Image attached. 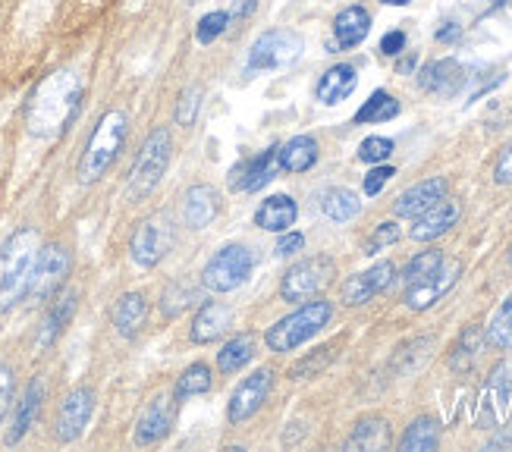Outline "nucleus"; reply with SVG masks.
Returning a JSON list of instances; mask_svg holds the SVG:
<instances>
[{
    "label": "nucleus",
    "mask_w": 512,
    "mask_h": 452,
    "mask_svg": "<svg viewBox=\"0 0 512 452\" xmlns=\"http://www.w3.org/2000/svg\"><path fill=\"white\" fill-rule=\"evenodd\" d=\"M355 88H359V73H355L352 63H337L330 66V70L318 79L315 85V98L324 104V107H337L343 104Z\"/></svg>",
    "instance_id": "obj_23"
},
{
    "label": "nucleus",
    "mask_w": 512,
    "mask_h": 452,
    "mask_svg": "<svg viewBox=\"0 0 512 452\" xmlns=\"http://www.w3.org/2000/svg\"><path fill=\"white\" fill-rule=\"evenodd\" d=\"M227 29H230V13H224V10L205 13L202 19H198V26H195V41L198 44H214Z\"/></svg>",
    "instance_id": "obj_43"
},
{
    "label": "nucleus",
    "mask_w": 512,
    "mask_h": 452,
    "mask_svg": "<svg viewBox=\"0 0 512 452\" xmlns=\"http://www.w3.org/2000/svg\"><path fill=\"white\" fill-rule=\"evenodd\" d=\"M255 270V255L249 245H224L220 252L205 264L202 270V283L211 289V292H233L239 289L252 277Z\"/></svg>",
    "instance_id": "obj_9"
},
{
    "label": "nucleus",
    "mask_w": 512,
    "mask_h": 452,
    "mask_svg": "<svg viewBox=\"0 0 512 452\" xmlns=\"http://www.w3.org/2000/svg\"><path fill=\"white\" fill-rule=\"evenodd\" d=\"M447 192H450L447 179H443V176H428V179H421V183H415L412 189H406L403 195L396 198L393 214L415 220L418 214H425L428 208L437 205V201L447 198Z\"/></svg>",
    "instance_id": "obj_20"
},
{
    "label": "nucleus",
    "mask_w": 512,
    "mask_h": 452,
    "mask_svg": "<svg viewBox=\"0 0 512 452\" xmlns=\"http://www.w3.org/2000/svg\"><path fill=\"white\" fill-rule=\"evenodd\" d=\"M73 270V255L63 242H41V252L35 258L32 270V283H29V302L35 305H48L57 292H63L66 277Z\"/></svg>",
    "instance_id": "obj_6"
},
{
    "label": "nucleus",
    "mask_w": 512,
    "mask_h": 452,
    "mask_svg": "<svg viewBox=\"0 0 512 452\" xmlns=\"http://www.w3.org/2000/svg\"><path fill=\"white\" fill-rule=\"evenodd\" d=\"M173 245H176V223L167 211H158V214H148L136 226V233L129 239V258L142 270H151L170 255Z\"/></svg>",
    "instance_id": "obj_8"
},
{
    "label": "nucleus",
    "mask_w": 512,
    "mask_h": 452,
    "mask_svg": "<svg viewBox=\"0 0 512 452\" xmlns=\"http://www.w3.org/2000/svg\"><path fill=\"white\" fill-rule=\"evenodd\" d=\"M38 252L41 236L35 226H16L0 245V314H10L19 302H26Z\"/></svg>",
    "instance_id": "obj_2"
},
{
    "label": "nucleus",
    "mask_w": 512,
    "mask_h": 452,
    "mask_svg": "<svg viewBox=\"0 0 512 452\" xmlns=\"http://www.w3.org/2000/svg\"><path fill=\"white\" fill-rule=\"evenodd\" d=\"M459 217H462L459 201L443 198V201H437L434 208H428L425 214H418V217H415L409 236H412L415 242H434V239H440L443 233H450L453 226L459 223Z\"/></svg>",
    "instance_id": "obj_21"
},
{
    "label": "nucleus",
    "mask_w": 512,
    "mask_h": 452,
    "mask_svg": "<svg viewBox=\"0 0 512 452\" xmlns=\"http://www.w3.org/2000/svg\"><path fill=\"white\" fill-rule=\"evenodd\" d=\"M170 151H173V139L164 126L151 129L148 139L142 142L136 161L129 167V176H126V189H129V198L132 201H142L148 198L154 189L161 186V179L170 167Z\"/></svg>",
    "instance_id": "obj_5"
},
{
    "label": "nucleus",
    "mask_w": 512,
    "mask_h": 452,
    "mask_svg": "<svg viewBox=\"0 0 512 452\" xmlns=\"http://www.w3.org/2000/svg\"><path fill=\"white\" fill-rule=\"evenodd\" d=\"M274 170H277V145L258 151L252 161L242 164V179L233 183V192H258L274 179Z\"/></svg>",
    "instance_id": "obj_31"
},
{
    "label": "nucleus",
    "mask_w": 512,
    "mask_h": 452,
    "mask_svg": "<svg viewBox=\"0 0 512 452\" xmlns=\"http://www.w3.org/2000/svg\"><path fill=\"white\" fill-rule=\"evenodd\" d=\"M202 98H205L202 85H186L183 92H180V98H176V113H173L176 123L192 129L195 120H198V110H202Z\"/></svg>",
    "instance_id": "obj_40"
},
{
    "label": "nucleus",
    "mask_w": 512,
    "mask_h": 452,
    "mask_svg": "<svg viewBox=\"0 0 512 452\" xmlns=\"http://www.w3.org/2000/svg\"><path fill=\"white\" fill-rule=\"evenodd\" d=\"M459 38V29L453 26V29H440L437 32V41H456Z\"/></svg>",
    "instance_id": "obj_53"
},
{
    "label": "nucleus",
    "mask_w": 512,
    "mask_h": 452,
    "mask_svg": "<svg viewBox=\"0 0 512 452\" xmlns=\"http://www.w3.org/2000/svg\"><path fill=\"white\" fill-rule=\"evenodd\" d=\"M126 132H129V120L123 110H107L98 120V126L92 129V135H88V142H85L79 167H76V176L82 186H95L98 179L114 167L117 154L126 145Z\"/></svg>",
    "instance_id": "obj_3"
},
{
    "label": "nucleus",
    "mask_w": 512,
    "mask_h": 452,
    "mask_svg": "<svg viewBox=\"0 0 512 452\" xmlns=\"http://www.w3.org/2000/svg\"><path fill=\"white\" fill-rule=\"evenodd\" d=\"M337 277V264L327 255H315L305 258L299 264H293L280 280V299L283 302H305L311 296H318L321 289H327Z\"/></svg>",
    "instance_id": "obj_10"
},
{
    "label": "nucleus",
    "mask_w": 512,
    "mask_h": 452,
    "mask_svg": "<svg viewBox=\"0 0 512 452\" xmlns=\"http://www.w3.org/2000/svg\"><path fill=\"white\" fill-rule=\"evenodd\" d=\"M230 324H233L230 305H224V302H205L202 308L195 311V321H192L189 336H192L195 346H211V343H217V339L230 330Z\"/></svg>",
    "instance_id": "obj_22"
},
{
    "label": "nucleus",
    "mask_w": 512,
    "mask_h": 452,
    "mask_svg": "<svg viewBox=\"0 0 512 452\" xmlns=\"http://www.w3.org/2000/svg\"><path fill=\"white\" fill-rule=\"evenodd\" d=\"M330 318H333V305L327 299L311 296V299H305V305H299L293 314H286V318H280L271 330H267L264 343L271 352H296L311 336H318Z\"/></svg>",
    "instance_id": "obj_4"
},
{
    "label": "nucleus",
    "mask_w": 512,
    "mask_h": 452,
    "mask_svg": "<svg viewBox=\"0 0 512 452\" xmlns=\"http://www.w3.org/2000/svg\"><path fill=\"white\" fill-rule=\"evenodd\" d=\"M399 110H403V104H399L390 92H384V88H377V92L355 110V117L352 123H359V126H374V123H390L399 117Z\"/></svg>",
    "instance_id": "obj_34"
},
{
    "label": "nucleus",
    "mask_w": 512,
    "mask_h": 452,
    "mask_svg": "<svg viewBox=\"0 0 512 452\" xmlns=\"http://www.w3.org/2000/svg\"><path fill=\"white\" fill-rule=\"evenodd\" d=\"M255 10H258V0H233L230 19H249Z\"/></svg>",
    "instance_id": "obj_51"
},
{
    "label": "nucleus",
    "mask_w": 512,
    "mask_h": 452,
    "mask_svg": "<svg viewBox=\"0 0 512 452\" xmlns=\"http://www.w3.org/2000/svg\"><path fill=\"white\" fill-rule=\"evenodd\" d=\"M434 349H437L434 336H412V339H406V343L396 346V352L390 358V371L396 377H412L428 365Z\"/></svg>",
    "instance_id": "obj_26"
},
{
    "label": "nucleus",
    "mask_w": 512,
    "mask_h": 452,
    "mask_svg": "<svg viewBox=\"0 0 512 452\" xmlns=\"http://www.w3.org/2000/svg\"><path fill=\"white\" fill-rule=\"evenodd\" d=\"M176 399L173 393H161L148 402V409L139 415L136 421V434H132V443L136 446H154L161 443L170 431H173V421H176Z\"/></svg>",
    "instance_id": "obj_15"
},
{
    "label": "nucleus",
    "mask_w": 512,
    "mask_h": 452,
    "mask_svg": "<svg viewBox=\"0 0 512 452\" xmlns=\"http://www.w3.org/2000/svg\"><path fill=\"white\" fill-rule=\"evenodd\" d=\"M399 226L393 223V220H387V223H377V230L365 239V255H377V252H384V248H390V245H396L399 242Z\"/></svg>",
    "instance_id": "obj_45"
},
{
    "label": "nucleus",
    "mask_w": 512,
    "mask_h": 452,
    "mask_svg": "<svg viewBox=\"0 0 512 452\" xmlns=\"http://www.w3.org/2000/svg\"><path fill=\"white\" fill-rule=\"evenodd\" d=\"M443 258H447V255L437 252V248H428V252H418V255L403 267V286H412V283H418V280H425Z\"/></svg>",
    "instance_id": "obj_42"
},
{
    "label": "nucleus",
    "mask_w": 512,
    "mask_h": 452,
    "mask_svg": "<svg viewBox=\"0 0 512 452\" xmlns=\"http://www.w3.org/2000/svg\"><path fill=\"white\" fill-rule=\"evenodd\" d=\"M484 343L494 349H506L512 355V296L500 305L491 327L484 330Z\"/></svg>",
    "instance_id": "obj_38"
},
{
    "label": "nucleus",
    "mask_w": 512,
    "mask_h": 452,
    "mask_svg": "<svg viewBox=\"0 0 512 452\" xmlns=\"http://www.w3.org/2000/svg\"><path fill=\"white\" fill-rule=\"evenodd\" d=\"M506 261H509V267H512V245H509V252H506Z\"/></svg>",
    "instance_id": "obj_55"
},
{
    "label": "nucleus",
    "mask_w": 512,
    "mask_h": 452,
    "mask_svg": "<svg viewBox=\"0 0 512 452\" xmlns=\"http://www.w3.org/2000/svg\"><path fill=\"white\" fill-rule=\"evenodd\" d=\"M148 324V299L145 292H123L114 308V327L123 339H136Z\"/></svg>",
    "instance_id": "obj_29"
},
{
    "label": "nucleus",
    "mask_w": 512,
    "mask_h": 452,
    "mask_svg": "<svg viewBox=\"0 0 512 452\" xmlns=\"http://www.w3.org/2000/svg\"><path fill=\"white\" fill-rule=\"evenodd\" d=\"M13 393H16V380H13V368L0 361V421H4L13 409Z\"/></svg>",
    "instance_id": "obj_46"
},
{
    "label": "nucleus",
    "mask_w": 512,
    "mask_h": 452,
    "mask_svg": "<svg viewBox=\"0 0 512 452\" xmlns=\"http://www.w3.org/2000/svg\"><path fill=\"white\" fill-rule=\"evenodd\" d=\"M393 139H387V135H368V139L359 145V161L362 164H384L387 157L393 154Z\"/></svg>",
    "instance_id": "obj_44"
},
{
    "label": "nucleus",
    "mask_w": 512,
    "mask_h": 452,
    "mask_svg": "<svg viewBox=\"0 0 512 452\" xmlns=\"http://www.w3.org/2000/svg\"><path fill=\"white\" fill-rule=\"evenodd\" d=\"M437 446H440V424L431 415L415 418L406 427L403 440H399V449H403V452H434Z\"/></svg>",
    "instance_id": "obj_35"
},
{
    "label": "nucleus",
    "mask_w": 512,
    "mask_h": 452,
    "mask_svg": "<svg viewBox=\"0 0 512 452\" xmlns=\"http://www.w3.org/2000/svg\"><path fill=\"white\" fill-rule=\"evenodd\" d=\"M406 51V32L403 29H393L381 38V54L384 57H399Z\"/></svg>",
    "instance_id": "obj_49"
},
{
    "label": "nucleus",
    "mask_w": 512,
    "mask_h": 452,
    "mask_svg": "<svg viewBox=\"0 0 512 452\" xmlns=\"http://www.w3.org/2000/svg\"><path fill=\"white\" fill-rule=\"evenodd\" d=\"M371 32V13L359 4H352L346 10H340L333 16V35H330V44L327 48L337 54V51H352L359 48V44L368 38Z\"/></svg>",
    "instance_id": "obj_19"
},
{
    "label": "nucleus",
    "mask_w": 512,
    "mask_h": 452,
    "mask_svg": "<svg viewBox=\"0 0 512 452\" xmlns=\"http://www.w3.org/2000/svg\"><path fill=\"white\" fill-rule=\"evenodd\" d=\"M305 248V236L302 233H293V230H286L280 233V242H277V255L280 258H289V255H296Z\"/></svg>",
    "instance_id": "obj_50"
},
{
    "label": "nucleus",
    "mask_w": 512,
    "mask_h": 452,
    "mask_svg": "<svg viewBox=\"0 0 512 452\" xmlns=\"http://www.w3.org/2000/svg\"><path fill=\"white\" fill-rule=\"evenodd\" d=\"M192 302H195V289L192 286L170 283L164 289V296H161V311H164V318H180L186 308H192Z\"/></svg>",
    "instance_id": "obj_41"
},
{
    "label": "nucleus",
    "mask_w": 512,
    "mask_h": 452,
    "mask_svg": "<svg viewBox=\"0 0 512 452\" xmlns=\"http://www.w3.org/2000/svg\"><path fill=\"white\" fill-rule=\"evenodd\" d=\"M305 51V38L293 29H271L252 41L246 70L249 73H277L293 66Z\"/></svg>",
    "instance_id": "obj_7"
},
{
    "label": "nucleus",
    "mask_w": 512,
    "mask_h": 452,
    "mask_svg": "<svg viewBox=\"0 0 512 452\" xmlns=\"http://www.w3.org/2000/svg\"><path fill=\"white\" fill-rule=\"evenodd\" d=\"M85 101V82L73 70L44 76L26 101V129L32 139L51 142L70 129Z\"/></svg>",
    "instance_id": "obj_1"
},
{
    "label": "nucleus",
    "mask_w": 512,
    "mask_h": 452,
    "mask_svg": "<svg viewBox=\"0 0 512 452\" xmlns=\"http://www.w3.org/2000/svg\"><path fill=\"white\" fill-rule=\"evenodd\" d=\"M459 277H462V261L459 258H443L425 280L406 286V296H403L406 308L409 311H428V308H434L459 283Z\"/></svg>",
    "instance_id": "obj_12"
},
{
    "label": "nucleus",
    "mask_w": 512,
    "mask_h": 452,
    "mask_svg": "<svg viewBox=\"0 0 512 452\" xmlns=\"http://www.w3.org/2000/svg\"><path fill=\"white\" fill-rule=\"evenodd\" d=\"M211 383H214L211 368L205 365V361H195V365H189L180 377H176V390H173V396H176V399L202 396V393L211 390Z\"/></svg>",
    "instance_id": "obj_37"
},
{
    "label": "nucleus",
    "mask_w": 512,
    "mask_h": 452,
    "mask_svg": "<svg viewBox=\"0 0 512 452\" xmlns=\"http://www.w3.org/2000/svg\"><path fill=\"white\" fill-rule=\"evenodd\" d=\"M255 358V339L252 333H239L233 336L230 343L217 352V368L224 371V374H236L249 365V361Z\"/></svg>",
    "instance_id": "obj_36"
},
{
    "label": "nucleus",
    "mask_w": 512,
    "mask_h": 452,
    "mask_svg": "<svg viewBox=\"0 0 512 452\" xmlns=\"http://www.w3.org/2000/svg\"><path fill=\"white\" fill-rule=\"evenodd\" d=\"M79 308V292L76 289H63L48 302V311H44L41 327H38V349H54L57 339L70 327L73 314Z\"/></svg>",
    "instance_id": "obj_18"
},
{
    "label": "nucleus",
    "mask_w": 512,
    "mask_h": 452,
    "mask_svg": "<svg viewBox=\"0 0 512 452\" xmlns=\"http://www.w3.org/2000/svg\"><path fill=\"white\" fill-rule=\"evenodd\" d=\"M271 390H274V371L271 368H258L255 374H249L236 387V393L230 396L227 421L242 424V421L255 418L264 409V402H267V396H271Z\"/></svg>",
    "instance_id": "obj_14"
},
{
    "label": "nucleus",
    "mask_w": 512,
    "mask_h": 452,
    "mask_svg": "<svg viewBox=\"0 0 512 452\" xmlns=\"http://www.w3.org/2000/svg\"><path fill=\"white\" fill-rule=\"evenodd\" d=\"M220 214V195L211 186H192L183 195V220L192 230H205Z\"/></svg>",
    "instance_id": "obj_28"
},
{
    "label": "nucleus",
    "mask_w": 512,
    "mask_h": 452,
    "mask_svg": "<svg viewBox=\"0 0 512 452\" xmlns=\"http://www.w3.org/2000/svg\"><path fill=\"white\" fill-rule=\"evenodd\" d=\"M299 217V205L289 195H271L267 201H261L255 211V226L267 233H286L296 226Z\"/></svg>",
    "instance_id": "obj_27"
},
{
    "label": "nucleus",
    "mask_w": 512,
    "mask_h": 452,
    "mask_svg": "<svg viewBox=\"0 0 512 452\" xmlns=\"http://www.w3.org/2000/svg\"><path fill=\"white\" fill-rule=\"evenodd\" d=\"M393 277H396V264L377 261L374 267L362 270V274H355L343 283V305H349V308L368 305L371 299H377L393 283Z\"/></svg>",
    "instance_id": "obj_17"
},
{
    "label": "nucleus",
    "mask_w": 512,
    "mask_h": 452,
    "mask_svg": "<svg viewBox=\"0 0 512 452\" xmlns=\"http://www.w3.org/2000/svg\"><path fill=\"white\" fill-rule=\"evenodd\" d=\"M487 449H512V424L506 427V431H500L491 443H487Z\"/></svg>",
    "instance_id": "obj_52"
},
{
    "label": "nucleus",
    "mask_w": 512,
    "mask_h": 452,
    "mask_svg": "<svg viewBox=\"0 0 512 452\" xmlns=\"http://www.w3.org/2000/svg\"><path fill=\"white\" fill-rule=\"evenodd\" d=\"M393 446V434H390V421L381 415H368L359 424L352 427V434L346 437L343 449L349 452H384Z\"/></svg>",
    "instance_id": "obj_24"
},
{
    "label": "nucleus",
    "mask_w": 512,
    "mask_h": 452,
    "mask_svg": "<svg viewBox=\"0 0 512 452\" xmlns=\"http://www.w3.org/2000/svg\"><path fill=\"white\" fill-rule=\"evenodd\" d=\"M95 415V390L92 387H76L66 393V399L57 409V421H54V440L57 443H76L88 421Z\"/></svg>",
    "instance_id": "obj_13"
},
{
    "label": "nucleus",
    "mask_w": 512,
    "mask_h": 452,
    "mask_svg": "<svg viewBox=\"0 0 512 452\" xmlns=\"http://www.w3.org/2000/svg\"><path fill=\"white\" fill-rule=\"evenodd\" d=\"M321 211L333 220V223H349L362 214V201L352 189H343V186H333V189H324L321 198H318Z\"/></svg>",
    "instance_id": "obj_33"
},
{
    "label": "nucleus",
    "mask_w": 512,
    "mask_h": 452,
    "mask_svg": "<svg viewBox=\"0 0 512 452\" xmlns=\"http://www.w3.org/2000/svg\"><path fill=\"white\" fill-rule=\"evenodd\" d=\"M318 142L311 135H293L289 142L277 145V167L283 173H305L318 164Z\"/></svg>",
    "instance_id": "obj_30"
},
{
    "label": "nucleus",
    "mask_w": 512,
    "mask_h": 452,
    "mask_svg": "<svg viewBox=\"0 0 512 452\" xmlns=\"http://www.w3.org/2000/svg\"><path fill=\"white\" fill-rule=\"evenodd\" d=\"M381 4H387V7H406V4H412V0H381Z\"/></svg>",
    "instance_id": "obj_54"
},
{
    "label": "nucleus",
    "mask_w": 512,
    "mask_h": 452,
    "mask_svg": "<svg viewBox=\"0 0 512 452\" xmlns=\"http://www.w3.org/2000/svg\"><path fill=\"white\" fill-rule=\"evenodd\" d=\"M465 82H469V73H465V66L453 57L431 60L428 66H421V73H418V88L434 98H456Z\"/></svg>",
    "instance_id": "obj_16"
},
{
    "label": "nucleus",
    "mask_w": 512,
    "mask_h": 452,
    "mask_svg": "<svg viewBox=\"0 0 512 452\" xmlns=\"http://www.w3.org/2000/svg\"><path fill=\"white\" fill-rule=\"evenodd\" d=\"M494 183L497 186H512V142L497 157V164H494Z\"/></svg>",
    "instance_id": "obj_48"
},
{
    "label": "nucleus",
    "mask_w": 512,
    "mask_h": 452,
    "mask_svg": "<svg viewBox=\"0 0 512 452\" xmlns=\"http://www.w3.org/2000/svg\"><path fill=\"white\" fill-rule=\"evenodd\" d=\"M41 402H44V383H41V377H32V380H29V387L22 390V396H19V402H16L13 427L7 431V437H4L7 446L22 443V437H26V434L32 431V424H35V418H38V412H41Z\"/></svg>",
    "instance_id": "obj_25"
},
{
    "label": "nucleus",
    "mask_w": 512,
    "mask_h": 452,
    "mask_svg": "<svg viewBox=\"0 0 512 452\" xmlns=\"http://www.w3.org/2000/svg\"><path fill=\"white\" fill-rule=\"evenodd\" d=\"M393 176H396V170H393V167H387V164H374V167L368 170V176H365V195H368V198L381 195V192H384V186L390 183Z\"/></svg>",
    "instance_id": "obj_47"
},
{
    "label": "nucleus",
    "mask_w": 512,
    "mask_h": 452,
    "mask_svg": "<svg viewBox=\"0 0 512 452\" xmlns=\"http://www.w3.org/2000/svg\"><path fill=\"white\" fill-rule=\"evenodd\" d=\"M333 358H337V346H321V349H315L311 355H305L302 361H296V365L289 368V380H311V377H318Z\"/></svg>",
    "instance_id": "obj_39"
},
{
    "label": "nucleus",
    "mask_w": 512,
    "mask_h": 452,
    "mask_svg": "<svg viewBox=\"0 0 512 452\" xmlns=\"http://www.w3.org/2000/svg\"><path fill=\"white\" fill-rule=\"evenodd\" d=\"M481 349H484V327L481 324H469L459 333L456 346L450 352V371L453 374H472L475 365H478Z\"/></svg>",
    "instance_id": "obj_32"
},
{
    "label": "nucleus",
    "mask_w": 512,
    "mask_h": 452,
    "mask_svg": "<svg viewBox=\"0 0 512 452\" xmlns=\"http://www.w3.org/2000/svg\"><path fill=\"white\" fill-rule=\"evenodd\" d=\"M509 399H512V358L509 361H500V365L491 371L487 383L481 387V396H478V405H475V424L484 427V431H491L497 427L509 409Z\"/></svg>",
    "instance_id": "obj_11"
}]
</instances>
